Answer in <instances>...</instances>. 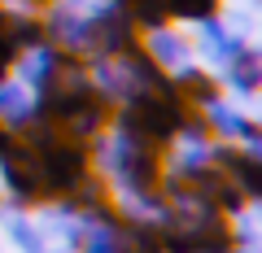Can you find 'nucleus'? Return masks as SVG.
<instances>
[{"instance_id": "nucleus-19", "label": "nucleus", "mask_w": 262, "mask_h": 253, "mask_svg": "<svg viewBox=\"0 0 262 253\" xmlns=\"http://www.w3.org/2000/svg\"><path fill=\"white\" fill-rule=\"evenodd\" d=\"M61 253H75V249H61Z\"/></svg>"}, {"instance_id": "nucleus-10", "label": "nucleus", "mask_w": 262, "mask_h": 253, "mask_svg": "<svg viewBox=\"0 0 262 253\" xmlns=\"http://www.w3.org/2000/svg\"><path fill=\"white\" fill-rule=\"evenodd\" d=\"M140 44H144V53L158 61V70H166V75L192 61V39L179 35L175 27H153V31H144Z\"/></svg>"}, {"instance_id": "nucleus-12", "label": "nucleus", "mask_w": 262, "mask_h": 253, "mask_svg": "<svg viewBox=\"0 0 262 253\" xmlns=\"http://www.w3.org/2000/svg\"><path fill=\"white\" fill-rule=\"evenodd\" d=\"M249 39H241V35H232V31L223 27V18H210V22H196V53L206 57L210 66H223L227 57L236 53V48H245Z\"/></svg>"}, {"instance_id": "nucleus-2", "label": "nucleus", "mask_w": 262, "mask_h": 253, "mask_svg": "<svg viewBox=\"0 0 262 253\" xmlns=\"http://www.w3.org/2000/svg\"><path fill=\"white\" fill-rule=\"evenodd\" d=\"M188 113L192 109L184 105V96L175 92V83H170V75H166L158 87H144V92L127 96V101L110 113V122H114V131L149 144V149H158V153H166V144L175 140V131L184 127Z\"/></svg>"}, {"instance_id": "nucleus-13", "label": "nucleus", "mask_w": 262, "mask_h": 253, "mask_svg": "<svg viewBox=\"0 0 262 253\" xmlns=\"http://www.w3.org/2000/svg\"><path fill=\"white\" fill-rule=\"evenodd\" d=\"M31 118H35V92H31V87H22L13 75L0 79V127L22 131Z\"/></svg>"}, {"instance_id": "nucleus-8", "label": "nucleus", "mask_w": 262, "mask_h": 253, "mask_svg": "<svg viewBox=\"0 0 262 253\" xmlns=\"http://www.w3.org/2000/svg\"><path fill=\"white\" fill-rule=\"evenodd\" d=\"M219 83L232 87L236 96H258V87H262V53L253 44L236 48L223 66H219Z\"/></svg>"}, {"instance_id": "nucleus-1", "label": "nucleus", "mask_w": 262, "mask_h": 253, "mask_svg": "<svg viewBox=\"0 0 262 253\" xmlns=\"http://www.w3.org/2000/svg\"><path fill=\"white\" fill-rule=\"evenodd\" d=\"M110 113H114V105L92 87L88 61L83 57H70V53L61 57L57 75L35 92V118L53 122L61 135H70L79 144H88L92 135L110 131Z\"/></svg>"}, {"instance_id": "nucleus-9", "label": "nucleus", "mask_w": 262, "mask_h": 253, "mask_svg": "<svg viewBox=\"0 0 262 253\" xmlns=\"http://www.w3.org/2000/svg\"><path fill=\"white\" fill-rule=\"evenodd\" d=\"M170 83H175V92L184 96L188 109H210L214 101H223V83H219V75L192 66V61L179 66V70H170Z\"/></svg>"}, {"instance_id": "nucleus-18", "label": "nucleus", "mask_w": 262, "mask_h": 253, "mask_svg": "<svg viewBox=\"0 0 262 253\" xmlns=\"http://www.w3.org/2000/svg\"><path fill=\"white\" fill-rule=\"evenodd\" d=\"M227 253H258V249H241V244H232V249H227Z\"/></svg>"}, {"instance_id": "nucleus-3", "label": "nucleus", "mask_w": 262, "mask_h": 253, "mask_svg": "<svg viewBox=\"0 0 262 253\" xmlns=\"http://www.w3.org/2000/svg\"><path fill=\"white\" fill-rule=\"evenodd\" d=\"M88 79L110 105H122L127 96L144 92V87H158L166 70H158V61L144 53V44H136L114 57H88Z\"/></svg>"}, {"instance_id": "nucleus-17", "label": "nucleus", "mask_w": 262, "mask_h": 253, "mask_svg": "<svg viewBox=\"0 0 262 253\" xmlns=\"http://www.w3.org/2000/svg\"><path fill=\"white\" fill-rule=\"evenodd\" d=\"M18 5H27V9H48V5H61V0H18Z\"/></svg>"}, {"instance_id": "nucleus-11", "label": "nucleus", "mask_w": 262, "mask_h": 253, "mask_svg": "<svg viewBox=\"0 0 262 253\" xmlns=\"http://www.w3.org/2000/svg\"><path fill=\"white\" fill-rule=\"evenodd\" d=\"M61 57H66V53H61V48H53V44H35V48H27V53H18V61H13L18 83L31 87V92H39V87L57 75Z\"/></svg>"}, {"instance_id": "nucleus-7", "label": "nucleus", "mask_w": 262, "mask_h": 253, "mask_svg": "<svg viewBox=\"0 0 262 253\" xmlns=\"http://www.w3.org/2000/svg\"><path fill=\"white\" fill-rule=\"evenodd\" d=\"M114 232V249L118 253H162V232H158V218H144V214H114L110 223Z\"/></svg>"}, {"instance_id": "nucleus-16", "label": "nucleus", "mask_w": 262, "mask_h": 253, "mask_svg": "<svg viewBox=\"0 0 262 253\" xmlns=\"http://www.w3.org/2000/svg\"><path fill=\"white\" fill-rule=\"evenodd\" d=\"M9 31H13L18 53H27V48H35V44H48V35H44V13H13Z\"/></svg>"}, {"instance_id": "nucleus-6", "label": "nucleus", "mask_w": 262, "mask_h": 253, "mask_svg": "<svg viewBox=\"0 0 262 253\" xmlns=\"http://www.w3.org/2000/svg\"><path fill=\"white\" fill-rule=\"evenodd\" d=\"M210 162H214L249 201L262 197V157L258 153H245L241 144H210Z\"/></svg>"}, {"instance_id": "nucleus-14", "label": "nucleus", "mask_w": 262, "mask_h": 253, "mask_svg": "<svg viewBox=\"0 0 262 253\" xmlns=\"http://www.w3.org/2000/svg\"><path fill=\"white\" fill-rule=\"evenodd\" d=\"M0 223H5V236L18 244V253H48V236L39 223H31L18 210H0Z\"/></svg>"}, {"instance_id": "nucleus-4", "label": "nucleus", "mask_w": 262, "mask_h": 253, "mask_svg": "<svg viewBox=\"0 0 262 253\" xmlns=\"http://www.w3.org/2000/svg\"><path fill=\"white\" fill-rule=\"evenodd\" d=\"M44 35L53 48H61V53L70 57H92V18L79 9H70V5H48L44 13Z\"/></svg>"}, {"instance_id": "nucleus-5", "label": "nucleus", "mask_w": 262, "mask_h": 253, "mask_svg": "<svg viewBox=\"0 0 262 253\" xmlns=\"http://www.w3.org/2000/svg\"><path fill=\"white\" fill-rule=\"evenodd\" d=\"M206 113V127L214 140H236L245 153H258L262 157V131H258V122L249 118V113L241 109V105H227V101H214Z\"/></svg>"}, {"instance_id": "nucleus-15", "label": "nucleus", "mask_w": 262, "mask_h": 253, "mask_svg": "<svg viewBox=\"0 0 262 253\" xmlns=\"http://www.w3.org/2000/svg\"><path fill=\"white\" fill-rule=\"evenodd\" d=\"M162 13H166V22H210L223 13V0H158Z\"/></svg>"}]
</instances>
